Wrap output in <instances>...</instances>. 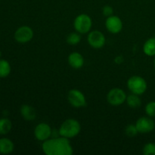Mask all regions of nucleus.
Wrapping results in <instances>:
<instances>
[{
	"label": "nucleus",
	"instance_id": "f257e3e1",
	"mask_svg": "<svg viewBox=\"0 0 155 155\" xmlns=\"http://www.w3.org/2000/svg\"><path fill=\"white\" fill-rule=\"evenodd\" d=\"M42 149L46 155H71L74 153L69 139L61 136L50 138L43 142Z\"/></svg>",
	"mask_w": 155,
	"mask_h": 155
},
{
	"label": "nucleus",
	"instance_id": "f03ea898",
	"mask_svg": "<svg viewBox=\"0 0 155 155\" xmlns=\"http://www.w3.org/2000/svg\"><path fill=\"white\" fill-rule=\"evenodd\" d=\"M81 130L80 122L74 118H69L64 121L58 130L59 136L67 139H73L78 136Z\"/></svg>",
	"mask_w": 155,
	"mask_h": 155
},
{
	"label": "nucleus",
	"instance_id": "7ed1b4c3",
	"mask_svg": "<svg viewBox=\"0 0 155 155\" xmlns=\"http://www.w3.org/2000/svg\"><path fill=\"white\" fill-rule=\"evenodd\" d=\"M127 87L132 93L141 95L145 93L148 88L147 82L140 76H132L127 81Z\"/></svg>",
	"mask_w": 155,
	"mask_h": 155
},
{
	"label": "nucleus",
	"instance_id": "20e7f679",
	"mask_svg": "<svg viewBox=\"0 0 155 155\" xmlns=\"http://www.w3.org/2000/svg\"><path fill=\"white\" fill-rule=\"evenodd\" d=\"M92 21L90 16L86 14H80L77 15L74 21V29L80 34L89 33L92 29Z\"/></svg>",
	"mask_w": 155,
	"mask_h": 155
},
{
	"label": "nucleus",
	"instance_id": "39448f33",
	"mask_svg": "<svg viewBox=\"0 0 155 155\" xmlns=\"http://www.w3.org/2000/svg\"><path fill=\"white\" fill-rule=\"evenodd\" d=\"M127 97V94L122 89L114 88L107 93V101L110 105L119 106L125 102Z\"/></svg>",
	"mask_w": 155,
	"mask_h": 155
},
{
	"label": "nucleus",
	"instance_id": "423d86ee",
	"mask_svg": "<svg viewBox=\"0 0 155 155\" xmlns=\"http://www.w3.org/2000/svg\"><path fill=\"white\" fill-rule=\"evenodd\" d=\"M68 99L70 104L76 108H81L86 105V99L84 94L77 89H73L69 91Z\"/></svg>",
	"mask_w": 155,
	"mask_h": 155
},
{
	"label": "nucleus",
	"instance_id": "0eeeda50",
	"mask_svg": "<svg viewBox=\"0 0 155 155\" xmlns=\"http://www.w3.org/2000/svg\"><path fill=\"white\" fill-rule=\"evenodd\" d=\"M87 42L92 48L95 49L101 48L106 42L104 35L99 30H93L88 33Z\"/></svg>",
	"mask_w": 155,
	"mask_h": 155
},
{
	"label": "nucleus",
	"instance_id": "6e6552de",
	"mask_svg": "<svg viewBox=\"0 0 155 155\" xmlns=\"http://www.w3.org/2000/svg\"><path fill=\"white\" fill-rule=\"evenodd\" d=\"M51 135L52 130L46 123H40L35 127L34 136L38 141L45 142V140L51 137Z\"/></svg>",
	"mask_w": 155,
	"mask_h": 155
},
{
	"label": "nucleus",
	"instance_id": "1a4fd4ad",
	"mask_svg": "<svg viewBox=\"0 0 155 155\" xmlns=\"http://www.w3.org/2000/svg\"><path fill=\"white\" fill-rule=\"evenodd\" d=\"M136 126L139 133L145 134L151 133L154 130L155 123L150 117H142L136 120Z\"/></svg>",
	"mask_w": 155,
	"mask_h": 155
},
{
	"label": "nucleus",
	"instance_id": "9d476101",
	"mask_svg": "<svg viewBox=\"0 0 155 155\" xmlns=\"http://www.w3.org/2000/svg\"><path fill=\"white\" fill-rule=\"evenodd\" d=\"M33 37V30L29 26H22L15 33V40L20 43H27Z\"/></svg>",
	"mask_w": 155,
	"mask_h": 155
},
{
	"label": "nucleus",
	"instance_id": "9b49d317",
	"mask_svg": "<svg viewBox=\"0 0 155 155\" xmlns=\"http://www.w3.org/2000/svg\"><path fill=\"white\" fill-rule=\"evenodd\" d=\"M105 27L107 31L113 33V34L119 33L123 29L122 20L118 16L114 15H111L106 19Z\"/></svg>",
	"mask_w": 155,
	"mask_h": 155
},
{
	"label": "nucleus",
	"instance_id": "f8f14e48",
	"mask_svg": "<svg viewBox=\"0 0 155 155\" xmlns=\"http://www.w3.org/2000/svg\"><path fill=\"white\" fill-rule=\"evenodd\" d=\"M68 64L74 69H80L84 65V58L80 53L74 51L68 56Z\"/></svg>",
	"mask_w": 155,
	"mask_h": 155
},
{
	"label": "nucleus",
	"instance_id": "ddd939ff",
	"mask_svg": "<svg viewBox=\"0 0 155 155\" xmlns=\"http://www.w3.org/2000/svg\"><path fill=\"white\" fill-rule=\"evenodd\" d=\"M21 114L22 117L27 121L34 120L36 117V110L29 104H23L21 107Z\"/></svg>",
	"mask_w": 155,
	"mask_h": 155
},
{
	"label": "nucleus",
	"instance_id": "4468645a",
	"mask_svg": "<svg viewBox=\"0 0 155 155\" xmlns=\"http://www.w3.org/2000/svg\"><path fill=\"white\" fill-rule=\"evenodd\" d=\"M15 145L12 141L7 138L0 139V154H8L14 151Z\"/></svg>",
	"mask_w": 155,
	"mask_h": 155
},
{
	"label": "nucleus",
	"instance_id": "2eb2a0df",
	"mask_svg": "<svg viewBox=\"0 0 155 155\" xmlns=\"http://www.w3.org/2000/svg\"><path fill=\"white\" fill-rule=\"evenodd\" d=\"M143 52L147 56H155V37L147 39L143 45Z\"/></svg>",
	"mask_w": 155,
	"mask_h": 155
},
{
	"label": "nucleus",
	"instance_id": "dca6fc26",
	"mask_svg": "<svg viewBox=\"0 0 155 155\" xmlns=\"http://www.w3.org/2000/svg\"><path fill=\"white\" fill-rule=\"evenodd\" d=\"M126 101L129 107L133 109L139 108L142 104V100H141L139 95L134 93H131L130 95H127Z\"/></svg>",
	"mask_w": 155,
	"mask_h": 155
},
{
	"label": "nucleus",
	"instance_id": "f3484780",
	"mask_svg": "<svg viewBox=\"0 0 155 155\" xmlns=\"http://www.w3.org/2000/svg\"><path fill=\"white\" fill-rule=\"evenodd\" d=\"M12 127V124L10 120L7 118L0 119V135L8 134L11 131Z\"/></svg>",
	"mask_w": 155,
	"mask_h": 155
},
{
	"label": "nucleus",
	"instance_id": "a211bd4d",
	"mask_svg": "<svg viewBox=\"0 0 155 155\" xmlns=\"http://www.w3.org/2000/svg\"><path fill=\"white\" fill-rule=\"evenodd\" d=\"M11 73L10 64L5 60H0V77H7Z\"/></svg>",
	"mask_w": 155,
	"mask_h": 155
},
{
	"label": "nucleus",
	"instance_id": "6ab92c4d",
	"mask_svg": "<svg viewBox=\"0 0 155 155\" xmlns=\"http://www.w3.org/2000/svg\"><path fill=\"white\" fill-rule=\"evenodd\" d=\"M81 41V36L78 32H74V33H71L67 37V42L69 45H75L80 43Z\"/></svg>",
	"mask_w": 155,
	"mask_h": 155
},
{
	"label": "nucleus",
	"instance_id": "aec40b11",
	"mask_svg": "<svg viewBox=\"0 0 155 155\" xmlns=\"http://www.w3.org/2000/svg\"><path fill=\"white\" fill-rule=\"evenodd\" d=\"M139 133L136 124H129L125 128V134L128 137L133 138Z\"/></svg>",
	"mask_w": 155,
	"mask_h": 155
},
{
	"label": "nucleus",
	"instance_id": "412c9836",
	"mask_svg": "<svg viewBox=\"0 0 155 155\" xmlns=\"http://www.w3.org/2000/svg\"><path fill=\"white\" fill-rule=\"evenodd\" d=\"M142 153L145 155H155V144L153 142L145 144L142 149Z\"/></svg>",
	"mask_w": 155,
	"mask_h": 155
},
{
	"label": "nucleus",
	"instance_id": "4be33fe9",
	"mask_svg": "<svg viewBox=\"0 0 155 155\" xmlns=\"http://www.w3.org/2000/svg\"><path fill=\"white\" fill-rule=\"evenodd\" d=\"M145 110L146 114L150 117H155V101H152L148 102L145 107Z\"/></svg>",
	"mask_w": 155,
	"mask_h": 155
},
{
	"label": "nucleus",
	"instance_id": "5701e85b",
	"mask_svg": "<svg viewBox=\"0 0 155 155\" xmlns=\"http://www.w3.org/2000/svg\"><path fill=\"white\" fill-rule=\"evenodd\" d=\"M102 14L106 18L111 16V15H114L113 8L110 5H104L102 8Z\"/></svg>",
	"mask_w": 155,
	"mask_h": 155
},
{
	"label": "nucleus",
	"instance_id": "b1692460",
	"mask_svg": "<svg viewBox=\"0 0 155 155\" xmlns=\"http://www.w3.org/2000/svg\"><path fill=\"white\" fill-rule=\"evenodd\" d=\"M123 61H124V58H123V56L119 55L115 58L114 62L116 64H120L123 63Z\"/></svg>",
	"mask_w": 155,
	"mask_h": 155
},
{
	"label": "nucleus",
	"instance_id": "393cba45",
	"mask_svg": "<svg viewBox=\"0 0 155 155\" xmlns=\"http://www.w3.org/2000/svg\"><path fill=\"white\" fill-rule=\"evenodd\" d=\"M154 68H155V58H154Z\"/></svg>",
	"mask_w": 155,
	"mask_h": 155
},
{
	"label": "nucleus",
	"instance_id": "a878e982",
	"mask_svg": "<svg viewBox=\"0 0 155 155\" xmlns=\"http://www.w3.org/2000/svg\"><path fill=\"white\" fill-rule=\"evenodd\" d=\"M1 55H2V53H1V51H0V58H1Z\"/></svg>",
	"mask_w": 155,
	"mask_h": 155
}]
</instances>
